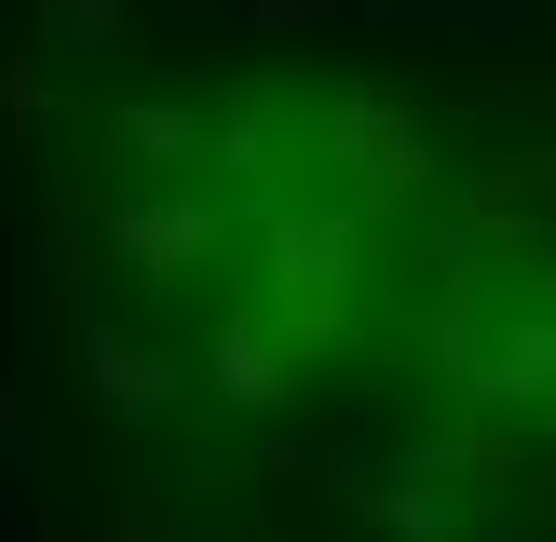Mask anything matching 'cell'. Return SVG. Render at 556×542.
Listing matches in <instances>:
<instances>
[{
	"instance_id": "6da1fadb",
	"label": "cell",
	"mask_w": 556,
	"mask_h": 542,
	"mask_svg": "<svg viewBox=\"0 0 556 542\" xmlns=\"http://www.w3.org/2000/svg\"><path fill=\"white\" fill-rule=\"evenodd\" d=\"M258 258H271V325L299 352H340L353 298H367V204H271Z\"/></svg>"
},
{
	"instance_id": "7a4b0ae2",
	"label": "cell",
	"mask_w": 556,
	"mask_h": 542,
	"mask_svg": "<svg viewBox=\"0 0 556 542\" xmlns=\"http://www.w3.org/2000/svg\"><path fill=\"white\" fill-rule=\"evenodd\" d=\"M109 258H123L136 285H163V298H177V285H204V271L231 258V217H217L204 190H150V204H123V217H109Z\"/></svg>"
},
{
	"instance_id": "3957f363",
	"label": "cell",
	"mask_w": 556,
	"mask_h": 542,
	"mask_svg": "<svg viewBox=\"0 0 556 542\" xmlns=\"http://www.w3.org/2000/svg\"><path fill=\"white\" fill-rule=\"evenodd\" d=\"M286 325H258V312H231V325H217V393H231V406H271V393H286Z\"/></svg>"
},
{
	"instance_id": "277c9868",
	"label": "cell",
	"mask_w": 556,
	"mask_h": 542,
	"mask_svg": "<svg viewBox=\"0 0 556 542\" xmlns=\"http://www.w3.org/2000/svg\"><path fill=\"white\" fill-rule=\"evenodd\" d=\"M81 366H96V393H109V406H136V421L177 393V366H150V352H123V339H81Z\"/></svg>"
}]
</instances>
